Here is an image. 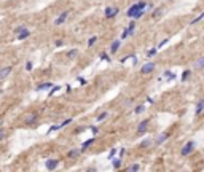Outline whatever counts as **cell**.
<instances>
[{
	"label": "cell",
	"instance_id": "277c9868",
	"mask_svg": "<svg viewBox=\"0 0 204 172\" xmlns=\"http://www.w3.org/2000/svg\"><path fill=\"white\" fill-rule=\"evenodd\" d=\"M147 127H148V120H144L140 124H139V127H137V132H139V134H144V132L147 131Z\"/></svg>",
	"mask_w": 204,
	"mask_h": 172
},
{
	"label": "cell",
	"instance_id": "d6986e66",
	"mask_svg": "<svg viewBox=\"0 0 204 172\" xmlns=\"http://www.w3.org/2000/svg\"><path fill=\"white\" fill-rule=\"evenodd\" d=\"M94 140H96V139H89V140H86V142H85V144H83V150H85V148H88L91 144H94Z\"/></svg>",
	"mask_w": 204,
	"mask_h": 172
},
{
	"label": "cell",
	"instance_id": "ffe728a7",
	"mask_svg": "<svg viewBox=\"0 0 204 172\" xmlns=\"http://www.w3.org/2000/svg\"><path fill=\"white\" fill-rule=\"evenodd\" d=\"M120 164H121V161H120V159H115V161L112 163V166H113V169H118V167H120Z\"/></svg>",
	"mask_w": 204,
	"mask_h": 172
},
{
	"label": "cell",
	"instance_id": "f546056e",
	"mask_svg": "<svg viewBox=\"0 0 204 172\" xmlns=\"http://www.w3.org/2000/svg\"><path fill=\"white\" fill-rule=\"evenodd\" d=\"M155 54H156V49H155V48H153V49H150V51L147 53V56H155Z\"/></svg>",
	"mask_w": 204,
	"mask_h": 172
},
{
	"label": "cell",
	"instance_id": "9c48e42d",
	"mask_svg": "<svg viewBox=\"0 0 204 172\" xmlns=\"http://www.w3.org/2000/svg\"><path fill=\"white\" fill-rule=\"evenodd\" d=\"M137 10H144V8H139V5H137V3L132 5V7L128 10V16H129V18H132V16L136 14V11H137Z\"/></svg>",
	"mask_w": 204,
	"mask_h": 172
},
{
	"label": "cell",
	"instance_id": "44dd1931",
	"mask_svg": "<svg viewBox=\"0 0 204 172\" xmlns=\"http://www.w3.org/2000/svg\"><path fill=\"white\" fill-rule=\"evenodd\" d=\"M73 56H77V49H72V51L67 53V58H69V59H72Z\"/></svg>",
	"mask_w": 204,
	"mask_h": 172
},
{
	"label": "cell",
	"instance_id": "d4e9b609",
	"mask_svg": "<svg viewBox=\"0 0 204 172\" xmlns=\"http://www.w3.org/2000/svg\"><path fill=\"white\" fill-rule=\"evenodd\" d=\"M105 116H107V112H104V113H100L99 116H97V121H102V120H104Z\"/></svg>",
	"mask_w": 204,
	"mask_h": 172
},
{
	"label": "cell",
	"instance_id": "cb8c5ba5",
	"mask_svg": "<svg viewBox=\"0 0 204 172\" xmlns=\"http://www.w3.org/2000/svg\"><path fill=\"white\" fill-rule=\"evenodd\" d=\"M142 14H144V10H137V11H136V14H134L132 18H140Z\"/></svg>",
	"mask_w": 204,
	"mask_h": 172
},
{
	"label": "cell",
	"instance_id": "7c38bea8",
	"mask_svg": "<svg viewBox=\"0 0 204 172\" xmlns=\"http://www.w3.org/2000/svg\"><path fill=\"white\" fill-rule=\"evenodd\" d=\"M51 83H42V85H38L37 86V91H43V89H49L51 88Z\"/></svg>",
	"mask_w": 204,
	"mask_h": 172
},
{
	"label": "cell",
	"instance_id": "9a60e30c",
	"mask_svg": "<svg viewBox=\"0 0 204 172\" xmlns=\"http://www.w3.org/2000/svg\"><path fill=\"white\" fill-rule=\"evenodd\" d=\"M80 152H81V150H77V148H75V150H70L67 155H69V158H77V156L80 155Z\"/></svg>",
	"mask_w": 204,
	"mask_h": 172
},
{
	"label": "cell",
	"instance_id": "52a82bcc",
	"mask_svg": "<svg viewBox=\"0 0 204 172\" xmlns=\"http://www.w3.org/2000/svg\"><path fill=\"white\" fill-rule=\"evenodd\" d=\"M58 159H48L46 161V169H49V171H53V169H56L58 167Z\"/></svg>",
	"mask_w": 204,
	"mask_h": 172
},
{
	"label": "cell",
	"instance_id": "e0dca14e",
	"mask_svg": "<svg viewBox=\"0 0 204 172\" xmlns=\"http://www.w3.org/2000/svg\"><path fill=\"white\" fill-rule=\"evenodd\" d=\"M195 66H196V69H201V67L204 66V59H203V58H199V59H198V62L195 64Z\"/></svg>",
	"mask_w": 204,
	"mask_h": 172
},
{
	"label": "cell",
	"instance_id": "8fae6325",
	"mask_svg": "<svg viewBox=\"0 0 204 172\" xmlns=\"http://www.w3.org/2000/svg\"><path fill=\"white\" fill-rule=\"evenodd\" d=\"M167 137H169V134H167V132H163V134H159L158 139H156V144H163V142L166 140Z\"/></svg>",
	"mask_w": 204,
	"mask_h": 172
},
{
	"label": "cell",
	"instance_id": "8992f818",
	"mask_svg": "<svg viewBox=\"0 0 204 172\" xmlns=\"http://www.w3.org/2000/svg\"><path fill=\"white\" fill-rule=\"evenodd\" d=\"M118 14V8H107L105 10V18H113V16H117Z\"/></svg>",
	"mask_w": 204,
	"mask_h": 172
},
{
	"label": "cell",
	"instance_id": "3957f363",
	"mask_svg": "<svg viewBox=\"0 0 204 172\" xmlns=\"http://www.w3.org/2000/svg\"><path fill=\"white\" fill-rule=\"evenodd\" d=\"M67 16H69V11H64V13H61V14L58 16V19L54 21V24H56V26L64 24V22H66V19H67Z\"/></svg>",
	"mask_w": 204,
	"mask_h": 172
},
{
	"label": "cell",
	"instance_id": "836d02e7",
	"mask_svg": "<svg viewBox=\"0 0 204 172\" xmlns=\"http://www.w3.org/2000/svg\"><path fill=\"white\" fill-rule=\"evenodd\" d=\"M166 75H167V78H171V80H172V78H174V75H172V72H166Z\"/></svg>",
	"mask_w": 204,
	"mask_h": 172
},
{
	"label": "cell",
	"instance_id": "7402d4cb",
	"mask_svg": "<svg viewBox=\"0 0 204 172\" xmlns=\"http://www.w3.org/2000/svg\"><path fill=\"white\" fill-rule=\"evenodd\" d=\"M96 40H97V37H93V38H89V41H88V46H93L94 43H96Z\"/></svg>",
	"mask_w": 204,
	"mask_h": 172
},
{
	"label": "cell",
	"instance_id": "e575fe53",
	"mask_svg": "<svg viewBox=\"0 0 204 172\" xmlns=\"http://www.w3.org/2000/svg\"><path fill=\"white\" fill-rule=\"evenodd\" d=\"M115 153H117V150H112V152H110V153H108V158H112V156H113V155H115Z\"/></svg>",
	"mask_w": 204,
	"mask_h": 172
},
{
	"label": "cell",
	"instance_id": "2e32d148",
	"mask_svg": "<svg viewBox=\"0 0 204 172\" xmlns=\"http://www.w3.org/2000/svg\"><path fill=\"white\" fill-rule=\"evenodd\" d=\"M139 169H140V166H139V164H132V166H129V167H128V171L134 172V171H139Z\"/></svg>",
	"mask_w": 204,
	"mask_h": 172
},
{
	"label": "cell",
	"instance_id": "5bb4252c",
	"mask_svg": "<svg viewBox=\"0 0 204 172\" xmlns=\"http://www.w3.org/2000/svg\"><path fill=\"white\" fill-rule=\"evenodd\" d=\"M118 48H120V41H113V43H112V46H110V51L112 53H117L118 51Z\"/></svg>",
	"mask_w": 204,
	"mask_h": 172
},
{
	"label": "cell",
	"instance_id": "7a4b0ae2",
	"mask_svg": "<svg viewBox=\"0 0 204 172\" xmlns=\"http://www.w3.org/2000/svg\"><path fill=\"white\" fill-rule=\"evenodd\" d=\"M193 150H195V144H193V142H188V144L182 148V155H183V156H187V155H190Z\"/></svg>",
	"mask_w": 204,
	"mask_h": 172
},
{
	"label": "cell",
	"instance_id": "ac0fdd59",
	"mask_svg": "<svg viewBox=\"0 0 204 172\" xmlns=\"http://www.w3.org/2000/svg\"><path fill=\"white\" fill-rule=\"evenodd\" d=\"M203 18H204V13H201L199 16H196V18H195L193 21H191V24H196V22H199V21L203 19Z\"/></svg>",
	"mask_w": 204,
	"mask_h": 172
},
{
	"label": "cell",
	"instance_id": "5b68a950",
	"mask_svg": "<svg viewBox=\"0 0 204 172\" xmlns=\"http://www.w3.org/2000/svg\"><path fill=\"white\" fill-rule=\"evenodd\" d=\"M11 67H5V69H0V80H5L8 75L11 73Z\"/></svg>",
	"mask_w": 204,
	"mask_h": 172
},
{
	"label": "cell",
	"instance_id": "ba28073f",
	"mask_svg": "<svg viewBox=\"0 0 204 172\" xmlns=\"http://www.w3.org/2000/svg\"><path fill=\"white\" fill-rule=\"evenodd\" d=\"M132 30H134V22H131V24H129V27L126 29L125 32H123V35H121V38H128L129 35L132 34Z\"/></svg>",
	"mask_w": 204,
	"mask_h": 172
},
{
	"label": "cell",
	"instance_id": "4dcf8cb0",
	"mask_svg": "<svg viewBox=\"0 0 204 172\" xmlns=\"http://www.w3.org/2000/svg\"><path fill=\"white\" fill-rule=\"evenodd\" d=\"M188 75H190V70H185V72H183V80H187Z\"/></svg>",
	"mask_w": 204,
	"mask_h": 172
},
{
	"label": "cell",
	"instance_id": "4316f807",
	"mask_svg": "<svg viewBox=\"0 0 204 172\" xmlns=\"http://www.w3.org/2000/svg\"><path fill=\"white\" fill-rule=\"evenodd\" d=\"M144 108H145L144 105H139V107H136V113H140V112H144Z\"/></svg>",
	"mask_w": 204,
	"mask_h": 172
},
{
	"label": "cell",
	"instance_id": "484cf974",
	"mask_svg": "<svg viewBox=\"0 0 204 172\" xmlns=\"http://www.w3.org/2000/svg\"><path fill=\"white\" fill-rule=\"evenodd\" d=\"M150 144H152V140H144V142L140 144V147H142V148H144V147H148Z\"/></svg>",
	"mask_w": 204,
	"mask_h": 172
},
{
	"label": "cell",
	"instance_id": "6da1fadb",
	"mask_svg": "<svg viewBox=\"0 0 204 172\" xmlns=\"http://www.w3.org/2000/svg\"><path fill=\"white\" fill-rule=\"evenodd\" d=\"M155 70V64L153 62H148V64H145V66L140 69V73H144V75H148L150 72H153Z\"/></svg>",
	"mask_w": 204,
	"mask_h": 172
},
{
	"label": "cell",
	"instance_id": "1f68e13d",
	"mask_svg": "<svg viewBox=\"0 0 204 172\" xmlns=\"http://www.w3.org/2000/svg\"><path fill=\"white\" fill-rule=\"evenodd\" d=\"M100 59H104V61H108V56L105 54V53H102V54H100Z\"/></svg>",
	"mask_w": 204,
	"mask_h": 172
},
{
	"label": "cell",
	"instance_id": "83f0119b",
	"mask_svg": "<svg viewBox=\"0 0 204 172\" xmlns=\"http://www.w3.org/2000/svg\"><path fill=\"white\" fill-rule=\"evenodd\" d=\"M34 120H35V115H30V116L26 120V123H34Z\"/></svg>",
	"mask_w": 204,
	"mask_h": 172
},
{
	"label": "cell",
	"instance_id": "603a6c76",
	"mask_svg": "<svg viewBox=\"0 0 204 172\" xmlns=\"http://www.w3.org/2000/svg\"><path fill=\"white\" fill-rule=\"evenodd\" d=\"M59 89H61V86H54V88H53V89L49 91V96H51V94H54V93H58Z\"/></svg>",
	"mask_w": 204,
	"mask_h": 172
},
{
	"label": "cell",
	"instance_id": "d6a6232c",
	"mask_svg": "<svg viewBox=\"0 0 204 172\" xmlns=\"http://www.w3.org/2000/svg\"><path fill=\"white\" fill-rule=\"evenodd\" d=\"M3 137H5V131H3V129H0V140H2Z\"/></svg>",
	"mask_w": 204,
	"mask_h": 172
},
{
	"label": "cell",
	"instance_id": "4fadbf2b",
	"mask_svg": "<svg viewBox=\"0 0 204 172\" xmlns=\"http://www.w3.org/2000/svg\"><path fill=\"white\" fill-rule=\"evenodd\" d=\"M203 110H204V100H199L198 105H196V115H201V113H203Z\"/></svg>",
	"mask_w": 204,
	"mask_h": 172
},
{
	"label": "cell",
	"instance_id": "30bf717a",
	"mask_svg": "<svg viewBox=\"0 0 204 172\" xmlns=\"http://www.w3.org/2000/svg\"><path fill=\"white\" fill-rule=\"evenodd\" d=\"M18 34H19V35H18V38H19V40H24V38L29 37V30H27V29H21Z\"/></svg>",
	"mask_w": 204,
	"mask_h": 172
},
{
	"label": "cell",
	"instance_id": "f1b7e54d",
	"mask_svg": "<svg viewBox=\"0 0 204 172\" xmlns=\"http://www.w3.org/2000/svg\"><path fill=\"white\" fill-rule=\"evenodd\" d=\"M161 11H163V8H158V10L155 11V14H153V18H158L159 14H161Z\"/></svg>",
	"mask_w": 204,
	"mask_h": 172
}]
</instances>
